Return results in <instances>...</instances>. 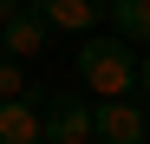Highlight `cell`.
<instances>
[{"mask_svg":"<svg viewBox=\"0 0 150 144\" xmlns=\"http://www.w3.org/2000/svg\"><path fill=\"white\" fill-rule=\"evenodd\" d=\"M111 26H117V39L124 46H150V0H111Z\"/></svg>","mask_w":150,"mask_h":144,"instance_id":"52a82bcc","label":"cell"},{"mask_svg":"<svg viewBox=\"0 0 150 144\" xmlns=\"http://www.w3.org/2000/svg\"><path fill=\"white\" fill-rule=\"evenodd\" d=\"M20 7H26V0H0V26H7V20H13Z\"/></svg>","mask_w":150,"mask_h":144,"instance_id":"30bf717a","label":"cell"},{"mask_svg":"<svg viewBox=\"0 0 150 144\" xmlns=\"http://www.w3.org/2000/svg\"><path fill=\"white\" fill-rule=\"evenodd\" d=\"M137 92L150 98V46H144V59H137Z\"/></svg>","mask_w":150,"mask_h":144,"instance_id":"9c48e42d","label":"cell"},{"mask_svg":"<svg viewBox=\"0 0 150 144\" xmlns=\"http://www.w3.org/2000/svg\"><path fill=\"white\" fill-rule=\"evenodd\" d=\"M26 7L46 20V26H59V33H91L111 0H26Z\"/></svg>","mask_w":150,"mask_h":144,"instance_id":"277c9868","label":"cell"},{"mask_svg":"<svg viewBox=\"0 0 150 144\" xmlns=\"http://www.w3.org/2000/svg\"><path fill=\"white\" fill-rule=\"evenodd\" d=\"M79 79L91 85V98H131L137 92V46H124L117 33H85Z\"/></svg>","mask_w":150,"mask_h":144,"instance_id":"6da1fadb","label":"cell"},{"mask_svg":"<svg viewBox=\"0 0 150 144\" xmlns=\"http://www.w3.org/2000/svg\"><path fill=\"white\" fill-rule=\"evenodd\" d=\"M46 39H52V26H46L33 7H20L7 26H0V53L7 59H33V53H46Z\"/></svg>","mask_w":150,"mask_h":144,"instance_id":"5b68a950","label":"cell"},{"mask_svg":"<svg viewBox=\"0 0 150 144\" xmlns=\"http://www.w3.org/2000/svg\"><path fill=\"white\" fill-rule=\"evenodd\" d=\"M150 138V118L131 98H98L91 105V144H144Z\"/></svg>","mask_w":150,"mask_h":144,"instance_id":"3957f363","label":"cell"},{"mask_svg":"<svg viewBox=\"0 0 150 144\" xmlns=\"http://www.w3.org/2000/svg\"><path fill=\"white\" fill-rule=\"evenodd\" d=\"M39 138H46V144H91V98L52 92L46 111H39Z\"/></svg>","mask_w":150,"mask_h":144,"instance_id":"7a4b0ae2","label":"cell"},{"mask_svg":"<svg viewBox=\"0 0 150 144\" xmlns=\"http://www.w3.org/2000/svg\"><path fill=\"white\" fill-rule=\"evenodd\" d=\"M26 92V79H20V59H7L0 53V98H20Z\"/></svg>","mask_w":150,"mask_h":144,"instance_id":"ba28073f","label":"cell"},{"mask_svg":"<svg viewBox=\"0 0 150 144\" xmlns=\"http://www.w3.org/2000/svg\"><path fill=\"white\" fill-rule=\"evenodd\" d=\"M0 144H46L39 138V111L26 98H0Z\"/></svg>","mask_w":150,"mask_h":144,"instance_id":"8992f818","label":"cell"}]
</instances>
